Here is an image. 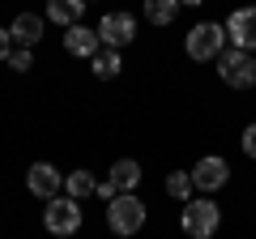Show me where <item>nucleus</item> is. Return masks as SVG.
Instances as JSON below:
<instances>
[{
	"mask_svg": "<svg viewBox=\"0 0 256 239\" xmlns=\"http://www.w3.org/2000/svg\"><path fill=\"white\" fill-rule=\"evenodd\" d=\"M146 201L141 196H132V192H120L116 201H107V226L116 230V235H137V230H146Z\"/></svg>",
	"mask_w": 256,
	"mask_h": 239,
	"instance_id": "obj_1",
	"label": "nucleus"
},
{
	"mask_svg": "<svg viewBox=\"0 0 256 239\" xmlns=\"http://www.w3.org/2000/svg\"><path fill=\"white\" fill-rule=\"evenodd\" d=\"M184 47H188V56L196 60V64H218V56L226 52V26H218V22H201V26H192L188 38H184Z\"/></svg>",
	"mask_w": 256,
	"mask_h": 239,
	"instance_id": "obj_2",
	"label": "nucleus"
},
{
	"mask_svg": "<svg viewBox=\"0 0 256 239\" xmlns=\"http://www.w3.org/2000/svg\"><path fill=\"white\" fill-rule=\"evenodd\" d=\"M218 77L230 90H252L256 86V56L244 52V47H226L218 56Z\"/></svg>",
	"mask_w": 256,
	"mask_h": 239,
	"instance_id": "obj_3",
	"label": "nucleus"
},
{
	"mask_svg": "<svg viewBox=\"0 0 256 239\" xmlns=\"http://www.w3.org/2000/svg\"><path fill=\"white\" fill-rule=\"evenodd\" d=\"M180 226H184L188 239H214L218 226H222V210L210 201V196H205V201H188V205H184Z\"/></svg>",
	"mask_w": 256,
	"mask_h": 239,
	"instance_id": "obj_4",
	"label": "nucleus"
},
{
	"mask_svg": "<svg viewBox=\"0 0 256 239\" xmlns=\"http://www.w3.org/2000/svg\"><path fill=\"white\" fill-rule=\"evenodd\" d=\"M43 226H47V235H56V239L77 235V230H82V201H73V196H56V201H47Z\"/></svg>",
	"mask_w": 256,
	"mask_h": 239,
	"instance_id": "obj_5",
	"label": "nucleus"
},
{
	"mask_svg": "<svg viewBox=\"0 0 256 239\" xmlns=\"http://www.w3.org/2000/svg\"><path fill=\"white\" fill-rule=\"evenodd\" d=\"M98 38H102V47H111V52H124V47L137 38V18H132V13H102Z\"/></svg>",
	"mask_w": 256,
	"mask_h": 239,
	"instance_id": "obj_6",
	"label": "nucleus"
},
{
	"mask_svg": "<svg viewBox=\"0 0 256 239\" xmlns=\"http://www.w3.org/2000/svg\"><path fill=\"white\" fill-rule=\"evenodd\" d=\"M226 180H230V166H226V158H218V154L201 158V162L192 166V184H196V192H205V196H214L218 188H226Z\"/></svg>",
	"mask_w": 256,
	"mask_h": 239,
	"instance_id": "obj_7",
	"label": "nucleus"
},
{
	"mask_svg": "<svg viewBox=\"0 0 256 239\" xmlns=\"http://www.w3.org/2000/svg\"><path fill=\"white\" fill-rule=\"evenodd\" d=\"M226 38H230V47H244V52L256 56V4L252 9H235L226 18Z\"/></svg>",
	"mask_w": 256,
	"mask_h": 239,
	"instance_id": "obj_8",
	"label": "nucleus"
},
{
	"mask_svg": "<svg viewBox=\"0 0 256 239\" xmlns=\"http://www.w3.org/2000/svg\"><path fill=\"white\" fill-rule=\"evenodd\" d=\"M26 188L34 196H43V201H56V196H60V188H64V175L56 171L52 162H34L26 171Z\"/></svg>",
	"mask_w": 256,
	"mask_h": 239,
	"instance_id": "obj_9",
	"label": "nucleus"
},
{
	"mask_svg": "<svg viewBox=\"0 0 256 239\" xmlns=\"http://www.w3.org/2000/svg\"><path fill=\"white\" fill-rule=\"evenodd\" d=\"M64 52H68V56H77V60H94V56L102 52V38H98V30L73 26L68 34H64Z\"/></svg>",
	"mask_w": 256,
	"mask_h": 239,
	"instance_id": "obj_10",
	"label": "nucleus"
},
{
	"mask_svg": "<svg viewBox=\"0 0 256 239\" xmlns=\"http://www.w3.org/2000/svg\"><path fill=\"white\" fill-rule=\"evenodd\" d=\"M141 162L137 158H120V162H111V171H107V184L116 188V192H132V188L141 184Z\"/></svg>",
	"mask_w": 256,
	"mask_h": 239,
	"instance_id": "obj_11",
	"label": "nucleus"
},
{
	"mask_svg": "<svg viewBox=\"0 0 256 239\" xmlns=\"http://www.w3.org/2000/svg\"><path fill=\"white\" fill-rule=\"evenodd\" d=\"M82 13H86V0H47V18L64 30L82 26Z\"/></svg>",
	"mask_w": 256,
	"mask_h": 239,
	"instance_id": "obj_12",
	"label": "nucleus"
},
{
	"mask_svg": "<svg viewBox=\"0 0 256 239\" xmlns=\"http://www.w3.org/2000/svg\"><path fill=\"white\" fill-rule=\"evenodd\" d=\"M13 43H22V47H34L38 38H43V18L38 13H22L18 22H13Z\"/></svg>",
	"mask_w": 256,
	"mask_h": 239,
	"instance_id": "obj_13",
	"label": "nucleus"
},
{
	"mask_svg": "<svg viewBox=\"0 0 256 239\" xmlns=\"http://www.w3.org/2000/svg\"><path fill=\"white\" fill-rule=\"evenodd\" d=\"M64 188H68V196L73 201H86V196H98V180H94V171H68L64 175Z\"/></svg>",
	"mask_w": 256,
	"mask_h": 239,
	"instance_id": "obj_14",
	"label": "nucleus"
},
{
	"mask_svg": "<svg viewBox=\"0 0 256 239\" xmlns=\"http://www.w3.org/2000/svg\"><path fill=\"white\" fill-rule=\"evenodd\" d=\"M180 18V0H146V22L150 26H171Z\"/></svg>",
	"mask_w": 256,
	"mask_h": 239,
	"instance_id": "obj_15",
	"label": "nucleus"
},
{
	"mask_svg": "<svg viewBox=\"0 0 256 239\" xmlns=\"http://www.w3.org/2000/svg\"><path fill=\"white\" fill-rule=\"evenodd\" d=\"M196 192V184H192V171H171L166 175V196L180 205H188V196Z\"/></svg>",
	"mask_w": 256,
	"mask_h": 239,
	"instance_id": "obj_16",
	"label": "nucleus"
},
{
	"mask_svg": "<svg viewBox=\"0 0 256 239\" xmlns=\"http://www.w3.org/2000/svg\"><path fill=\"white\" fill-rule=\"evenodd\" d=\"M120 68H124V60H120V52H111V47H102V52L94 56V77H98V82L120 77Z\"/></svg>",
	"mask_w": 256,
	"mask_h": 239,
	"instance_id": "obj_17",
	"label": "nucleus"
},
{
	"mask_svg": "<svg viewBox=\"0 0 256 239\" xmlns=\"http://www.w3.org/2000/svg\"><path fill=\"white\" fill-rule=\"evenodd\" d=\"M9 68H13V73H30V68H34V56H30V47H18V52L9 56Z\"/></svg>",
	"mask_w": 256,
	"mask_h": 239,
	"instance_id": "obj_18",
	"label": "nucleus"
},
{
	"mask_svg": "<svg viewBox=\"0 0 256 239\" xmlns=\"http://www.w3.org/2000/svg\"><path fill=\"white\" fill-rule=\"evenodd\" d=\"M239 146H244V154H248V158L256 162V124H248V128H244V137H239Z\"/></svg>",
	"mask_w": 256,
	"mask_h": 239,
	"instance_id": "obj_19",
	"label": "nucleus"
},
{
	"mask_svg": "<svg viewBox=\"0 0 256 239\" xmlns=\"http://www.w3.org/2000/svg\"><path fill=\"white\" fill-rule=\"evenodd\" d=\"M13 52H18V47H13V30H4V26H0V60H9Z\"/></svg>",
	"mask_w": 256,
	"mask_h": 239,
	"instance_id": "obj_20",
	"label": "nucleus"
},
{
	"mask_svg": "<svg viewBox=\"0 0 256 239\" xmlns=\"http://www.w3.org/2000/svg\"><path fill=\"white\" fill-rule=\"evenodd\" d=\"M180 4H184V9H201L205 0H180Z\"/></svg>",
	"mask_w": 256,
	"mask_h": 239,
	"instance_id": "obj_21",
	"label": "nucleus"
},
{
	"mask_svg": "<svg viewBox=\"0 0 256 239\" xmlns=\"http://www.w3.org/2000/svg\"><path fill=\"white\" fill-rule=\"evenodd\" d=\"M86 4H90V0H86Z\"/></svg>",
	"mask_w": 256,
	"mask_h": 239,
	"instance_id": "obj_22",
	"label": "nucleus"
}]
</instances>
